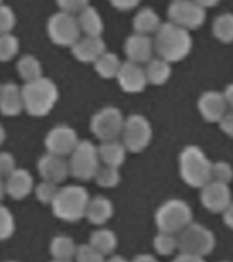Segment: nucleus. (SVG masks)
<instances>
[{
  "label": "nucleus",
  "mask_w": 233,
  "mask_h": 262,
  "mask_svg": "<svg viewBox=\"0 0 233 262\" xmlns=\"http://www.w3.org/2000/svg\"><path fill=\"white\" fill-rule=\"evenodd\" d=\"M116 79L122 90L127 93H139L143 92L146 85L149 83L146 77V70L142 66L134 61L127 60L122 63L119 70Z\"/></svg>",
  "instance_id": "obj_14"
},
{
  "label": "nucleus",
  "mask_w": 233,
  "mask_h": 262,
  "mask_svg": "<svg viewBox=\"0 0 233 262\" xmlns=\"http://www.w3.org/2000/svg\"><path fill=\"white\" fill-rule=\"evenodd\" d=\"M73 55L82 63H94L102 53L106 52L105 42L101 37L85 36L71 47Z\"/></svg>",
  "instance_id": "obj_18"
},
{
  "label": "nucleus",
  "mask_w": 233,
  "mask_h": 262,
  "mask_svg": "<svg viewBox=\"0 0 233 262\" xmlns=\"http://www.w3.org/2000/svg\"><path fill=\"white\" fill-rule=\"evenodd\" d=\"M6 262H16V261H6Z\"/></svg>",
  "instance_id": "obj_53"
},
{
  "label": "nucleus",
  "mask_w": 233,
  "mask_h": 262,
  "mask_svg": "<svg viewBox=\"0 0 233 262\" xmlns=\"http://www.w3.org/2000/svg\"><path fill=\"white\" fill-rule=\"evenodd\" d=\"M200 202L208 212L222 213L232 202L230 188L226 183L210 180L200 188Z\"/></svg>",
  "instance_id": "obj_13"
},
{
  "label": "nucleus",
  "mask_w": 233,
  "mask_h": 262,
  "mask_svg": "<svg viewBox=\"0 0 233 262\" xmlns=\"http://www.w3.org/2000/svg\"><path fill=\"white\" fill-rule=\"evenodd\" d=\"M15 168L14 156L7 151H2L0 153V178H7Z\"/></svg>",
  "instance_id": "obj_40"
},
{
  "label": "nucleus",
  "mask_w": 233,
  "mask_h": 262,
  "mask_svg": "<svg viewBox=\"0 0 233 262\" xmlns=\"http://www.w3.org/2000/svg\"><path fill=\"white\" fill-rule=\"evenodd\" d=\"M46 30L53 44L59 47H69V48L81 38L82 33L77 16L65 11L53 14L49 18Z\"/></svg>",
  "instance_id": "obj_8"
},
{
  "label": "nucleus",
  "mask_w": 233,
  "mask_h": 262,
  "mask_svg": "<svg viewBox=\"0 0 233 262\" xmlns=\"http://www.w3.org/2000/svg\"><path fill=\"white\" fill-rule=\"evenodd\" d=\"M19 51V40L12 33L0 34V61L11 60Z\"/></svg>",
  "instance_id": "obj_33"
},
{
  "label": "nucleus",
  "mask_w": 233,
  "mask_h": 262,
  "mask_svg": "<svg viewBox=\"0 0 233 262\" xmlns=\"http://www.w3.org/2000/svg\"><path fill=\"white\" fill-rule=\"evenodd\" d=\"M222 219H224L225 225L228 228L233 229V201L228 205V208L222 212Z\"/></svg>",
  "instance_id": "obj_44"
},
{
  "label": "nucleus",
  "mask_w": 233,
  "mask_h": 262,
  "mask_svg": "<svg viewBox=\"0 0 233 262\" xmlns=\"http://www.w3.org/2000/svg\"><path fill=\"white\" fill-rule=\"evenodd\" d=\"M52 262H71V261H61V259H53Z\"/></svg>",
  "instance_id": "obj_51"
},
{
  "label": "nucleus",
  "mask_w": 233,
  "mask_h": 262,
  "mask_svg": "<svg viewBox=\"0 0 233 262\" xmlns=\"http://www.w3.org/2000/svg\"><path fill=\"white\" fill-rule=\"evenodd\" d=\"M37 168L42 179L55 184L64 182L69 173L68 161H65L63 156L53 155V153H46L42 156L38 160Z\"/></svg>",
  "instance_id": "obj_15"
},
{
  "label": "nucleus",
  "mask_w": 233,
  "mask_h": 262,
  "mask_svg": "<svg viewBox=\"0 0 233 262\" xmlns=\"http://www.w3.org/2000/svg\"><path fill=\"white\" fill-rule=\"evenodd\" d=\"M0 90H2V85H0Z\"/></svg>",
  "instance_id": "obj_55"
},
{
  "label": "nucleus",
  "mask_w": 233,
  "mask_h": 262,
  "mask_svg": "<svg viewBox=\"0 0 233 262\" xmlns=\"http://www.w3.org/2000/svg\"><path fill=\"white\" fill-rule=\"evenodd\" d=\"M16 22L15 14L11 7L6 4H0V34L2 33H11Z\"/></svg>",
  "instance_id": "obj_38"
},
{
  "label": "nucleus",
  "mask_w": 233,
  "mask_h": 262,
  "mask_svg": "<svg viewBox=\"0 0 233 262\" xmlns=\"http://www.w3.org/2000/svg\"><path fill=\"white\" fill-rule=\"evenodd\" d=\"M16 70L22 79L26 82L34 81L42 77V66L40 60L33 55H25L16 63Z\"/></svg>",
  "instance_id": "obj_29"
},
{
  "label": "nucleus",
  "mask_w": 233,
  "mask_h": 262,
  "mask_svg": "<svg viewBox=\"0 0 233 262\" xmlns=\"http://www.w3.org/2000/svg\"><path fill=\"white\" fill-rule=\"evenodd\" d=\"M90 0H56L57 6L61 11L69 12V14H79V12L89 6Z\"/></svg>",
  "instance_id": "obj_39"
},
{
  "label": "nucleus",
  "mask_w": 233,
  "mask_h": 262,
  "mask_svg": "<svg viewBox=\"0 0 233 262\" xmlns=\"http://www.w3.org/2000/svg\"><path fill=\"white\" fill-rule=\"evenodd\" d=\"M196 3H199L202 7L208 8V7H214L217 4L220 3L221 0H195Z\"/></svg>",
  "instance_id": "obj_47"
},
{
  "label": "nucleus",
  "mask_w": 233,
  "mask_h": 262,
  "mask_svg": "<svg viewBox=\"0 0 233 262\" xmlns=\"http://www.w3.org/2000/svg\"><path fill=\"white\" fill-rule=\"evenodd\" d=\"M78 246L75 245L73 237L59 235L55 236L49 245V251L53 259H61V261H71L77 254Z\"/></svg>",
  "instance_id": "obj_25"
},
{
  "label": "nucleus",
  "mask_w": 233,
  "mask_h": 262,
  "mask_svg": "<svg viewBox=\"0 0 233 262\" xmlns=\"http://www.w3.org/2000/svg\"><path fill=\"white\" fill-rule=\"evenodd\" d=\"M233 179V168L230 164L226 161H217L212 165V180L220 182V183H226Z\"/></svg>",
  "instance_id": "obj_36"
},
{
  "label": "nucleus",
  "mask_w": 233,
  "mask_h": 262,
  "mask_svg": "<svg viewBox=\"0 0 233 262\" xmlns=\"http://www.w3.org/2000/svg\"><path fill=\"white\" fill-rule=\"evenodd\" d=\"M123 143L127 150L139 153L149 146L153 137L150 122L142 115H131L126 119L123 127Z\"/></svg>",
  "instance_id": "obj_10"
},
{
  "label": "nucleus",
  "mask_w": 233,
  "mask_h": 262,
  "mask_svg": "<svg viewBox=\"0 0 233 262\" xmlns=\"http://www.w3.org/2000/svg\"><path fill=\"white\" fill-rule=\"evenodd\" d=\"M25 110L22 88L15 83L2 85L0 90V112L4 116H16Z\"/></svg>",
  "instance_id": "obj_20"
},
{
  "label": "nucleus",
  "mask_w": 233,
  "mask_h": 262,
  "mask_svg": "<svg viewBox=\"0 0 233 262\" xmlns=\"http://www.w3.org/2000/svg\"><path fill=\"white\" fill-rule=\"evenodd\" d=\"M153 41L157 55L169 63L183 60L192 49V37L190 30L171 20L161 24Z\"/></svg>",
  "instance_id": "obj_1"
},
{
  "label": "nucleus",
  "mask_w": 233,
  "mask_h": 262,
  "mask_svg": "<svg viewBox=\"0 0 233 262\" xmlns=\"http://www.w3.org/2000/svg\"><path fill=\"white\" fill-rule=\"evenodd\" d=\"M89 243L104 255H109L118 247V236H116V233L113 231H110L108 228L96 229L90 235Z\"/></svg>",
  "instance_id": "obj_27"
},
{
  "label": "nucleus",
  "mask_w": 233,
  "mask_h": 262,
  "mask_svg": "<svg viewBox=\"0 0 233 262\" xmlns=\"http://www.w3.org/2000/svg\"><path fill=\"white\" fill-rule=\"evenodd\" d=\"M224 97L226 104H228V106H230L233 111V83H230V85H228L225 88Z\"/></svg>",
  "instance_id": "obj_45"
},
{
  "label": "nucleus",
  "mask_w": 233,
  "mask_h": 262,
  "mask_svg": "<svg viewBox=\"0 0 233 262\" xmlns=\"http://www.w3.org/2000/svg\"><path fill=\"white\" fill-rule=\"evenodd\" d=\"M153 247L159 255H171L179 249V239L175 236V233L161 232L155 235L153 241Z\"/></svg>",
  "instance_id": "obj_31"
},
{
  "label": "nucleus",
  "mask_w": 233,
  "mask_h": 262,
  "mask_svg": "<svg viewBox=\"0 0 233 262\" xmlns=\"http://www.w3.org/2000/svg\"><path fill=\"white\" fill-rule=\"evenodd\" d=\"M120 66H122L120 59L116 53L112 52L102 53L101 56L94 61V69H96L97 74L105 79L116 78L119 70H120Z\"/></svg>",
  "instance_id": "obj_28"
},
{
  "label": "nucleus",
  "mask_w": 233,
  "mask_h": 262,
  "mask_svg": "<svg viewBox=\"0 0 233 262\" xmlns=\"http://www.w3.org/2000/svg\"><path fill=\"white\" fill-rule=\"evenodd\" d=\"M75 259L77 262H105V255L87 243V245L78 246Z\"/></svg>",
  "instance_id": "obj_35"
},
{
  "label": "nucleus",
  "mask_w": 233,
  "mask_h": 262,
  "mask_svg": "<svg viewBox=\"0 0 233 262\" xmlns=\"http://www.w3.org/2000/svg\"><path fill=\"white\" fill-rule=\"evenodd\" d=\"M216 247V236L214 233L202 224L191 223L180 232L179 249L183 253L195 254L204 257Z\"/></svg>",
  "instance_id": "obj_7"
},
{
  "label": "nucleus",
  "mask_w": 233,
  "mask_h": 262,
  "mask_svg": "<svg viewBox=\"0 0 233 262\" xmlns=\"http://www.w3.org/2000/svg\"><path fill=\"white\" fill-rule=\"evenodd\" d=\"M155 225L161 232L180 233L192 223V210L190 205L179 198L164 202L155 212Z\"/></svg>",
  "instance_id": "obj_5"
},
{
  "label": "nucleus",
  "mask_w": 233,
  "mask_h": 262,
  "mask_svg": "<svg viewBox=\"0 0 233 262\" xmlns=\"http://www.w3.org/2000/svg\"><path fill=\"white\" fill-rule=\"evenodd\" d=\"M198 110L204 120L212 123H220L228 110V104L225 101L224 93H220L216 90H210V92L203 93L198 101Z\"/></svg>",
  "instance_id": "obj_17"
},
{
  "label": "nucleus",
  "mask_w": 233,
  "mask_h": 262,
  "mask_svg": "<svg viewBox=\"0 0 233 262\" xmlns=\"http://www.w3.org/2000/svg\"><path fill=\"white\" fill-rule=\"evenodd\" d=\"M98 186L104 188L116 187L120 182V172L119 168L109 167V165H102L98 168L97 173L94 176Z\"/></svg>",
  "instance_id": "obj_32"
},
{
  "label": "nucleus",
  "mask_w": 233,
  "mask_h": 262,
  "mask_svg": "<svg viewBox=\"0 0 233 262\" xmlns=\"http://www.w3.org/2000/svg\"><path fill=\"white\" fill-rule=\"evenodd\" d=\"M113 216V205L108 198L101 195L90 198L85 217L94 225L105 224Z\"/></svg>",
  "instance_id": "obj_21"
},
{
  "label": "nucleus",
  "mask_w": 233,
  "mask_h": 262,
  "mask_svg": "<svg viewBox=\"0 0 233 262\" xmlns=\"http://www.w3.org/2000/svg\"><path fill=\"white\" fill-rule=\"evenodd\" d=\"M220 127L225 134L233 137V111L224 115V118L220 120Z\"/></svg>",
  "instance_id": "obj_41"
},
{
  "label": "nucleus",
  "mask_w": 233,
  "mask_h": 262,
  "mask_svg": "<svg viewBox=\"0 0 233 262\" xmlns=\"http://www.w3.org/2000/svg\"><path fill=\"white\" fill-rule=\"evenodd\" d=\"M213 34L221 42H232L233 41V14L224 12L213 22Z\"/></svg>",
  "instance_id": "obj_30"
},
{
  "label": "nucleus",
  "mask_w": 233,
  "mask_h": 262,
  "mask_svg": "<svg viewBox=\"0 0 233 262\" xmlns=\"http://www.w3.org/2000/svg\"><path fill=\"white\" fill-rule=\"evenodd\" d=\"M78 24L81 28V32L85 33L86 36L101 37L104 32V20H102L97 8L87 6L83 8L77 16Z\"/></svg>",
  "instance_id": "obj_23"
},
{
  "label": "nucleus",
  "mask_w": 233,
  "mask_h": 262,
  "mask_svg": "<svg viewBox=\"0 0 233 262\" xmlns=\"http://www.w3.org/2000/svg\"><path fill=\"white\" fill-rule=\"evenodd\" d=\"M126 119L120 110L114 106H105L94 115L90 120V128L100 141H113L122 135Z\"/></svg>",
  "instance_id": "obj_9"
},
{
  "label": "nucleus",
  "mask_w": 233,
  "mask_h": 262,
  "mask_svg": "<svg viewBox=\"0 0 233 262\" xmlns=\"http://www.w3.org/2000/svg\"><path fill=\"white\" fill-rule=\"evenodd\" d=\"M127 147L124 143L118 142L116 139L113 141H105L98 146V156L104 165L109 167L120 168L126 161Z\"/></svg>",
  "instance_id": "obj_22"
},
{
  "label": "nucleus",
  "mask_w": 233,
  "mask_h": 262,
  "mask_svg": "<svg viewBox=\"0 0 233 262\" xmlns=\"http://www.w3.org/2000/svg\"><path fill=\"white\" fill-rule=\"evenodd\" d=\"M4 187L6 194L11 196L12 200H24L33 190V176L26 169L15 168L7 176Z\"/></svg>",
  "instance_id": "obj_19"
},
{
  "label": "nucleus",
  "mask_w": 233,
  "mask_h": 262,
  "mask_svg": "<svg viewBox=\"0 0 233 262\" xmlns=\"http://www.w3.org/2000/svg\"><path fill=\"white\" fill-rule=\"evenodd\" d=\"M168 18L187 30H195L206 20V8L195 0H173L168 7Z\"/></svg>",
  "instance_id": "obj_11"
},
{
  "label": "nucleus",
  "mask_w": 233,
  "mask_h": 262,
  "mask_svg": "<svg viewBox=\"0 0 233 262\" xmlns=\"http://www.w3.org/2000/svg\"><path fill=\"white\" fill-rule=\"evenodd\" d=\"M124 52L130 61L138 64L147 63L151 60L154 52V41L147 34L134 33L124 42Z\"/></svg>",
  "instance_id": "obj_16"
},
{
  "label": "nucleus",
  "mask_w": 233,
  "mask_h": 262,
  "mask_svg": "<svg viewBox=\"0 0 233 262\" xmlns=\"http://www.w3.org/2000/svg\"><path fill=\"white\" fill-rule=\"evenodd\" d=\"M161 24L162 22L159 19L158 14L150 7L139 10L135 14L134 19H132V26H134L135 33L147 34V36H150L153 33H157Z\"/></svg>",
  "instance_id": "obj_24"
},
{
  "label": "nucleus",
  "mask_w": 233,
  "mask_h": 262,
  "mask_svg": "<svg viewBox=\"0 0 233 262\" xmlns=\"http://www.w3.org/2000/svg\"><path fill=\"white\" fill-rule=\"evenodd\" d=\"M89 192L82 186H65L59 188L52 205L53 214L67 223H77L86 214L89 204Z\"/></svg>",
  "instance_id": "obj_3"
},
{
  "label": "nucleus",
  "mask_w": 233,
  "mask_h": 262,
  "mask_svg": "<svg viewBox=\"0 0 233 262\" xmlns=\"http://www.w3.org/2000/svg\"><path fill=\"white\" fill-rule=\"evenodd\" d=\"M130 262H158V259L150 255V254H139Z\"/></svg>",
  "instance_id": "obj_46"
},
{
  "label": "nucleus",
  "mask_w": 233,
  "mask_h": 262,
  "mask_svg": "<svg viewBox=\"0 0 233 262\" xmlns=\"http://www.w3.org/2000/svg\"><path fill=\"white\" fill-rule=\"evenodd\" d=\"M101 160L98 147L90 141H79L77 147L69 155V173L79 180L93 179L97 173Z\"/></svg>",
  "instance_id": "obj_6"
},
{
  "label": "nucleus",
  "mask_w": 233,
  "mask_h": 262,
  "mask_svg": "<svg viewBox=\"0 0 233 262\" xmlns=\"http://www.w3.org/2000/svg\"><path fill=\"white\" fill-rule=\"evenodd\" d=\"M4 139H6V130H4V127L0 124V145L4 142Z\"/></svg>",
  "instance_id": "obj_49"
},
{
  "label": "nucleus",
  "mask_w": 233,
  "mask_h": 262,
  "mask_svg": "<svg viewBox=\"0 0 233 262\" xmlns=\"http://www.w3.org/2000/svg\"><path fill=\"white\" fill-rule=\"evenodd\" d=\"M221 262H229V261H221Z\"/></svg>",
  "instance_id": "obj_54"
},
{
  "label": "nucleus",
  "mask_w": 233,
  "mask_h": 262,
  "mask_svg": "<svg viewBox=\"0 0 233 262\" xmlns=\"http://www.w3.org/2000/svg\"><path fill=\"white\" fill-rule=\"evenodd\" d=\"M109 2L114 8L122 10V11H128L136 7L142 0H109Z\"/></svg>",
  "instance_id": "obj_42"
},
{
  "label": "nucleus",
  "mask_w": 233,
  "mask_h": 262,
  "mask_svg": "<svg viewBox=\"0 0 233 262\" xmlns=\"http://www.w3.org/2000/svg\"><path fill=\"white\" fill-rule=\"evenodd\" d=\"M0 4H3V0H0Z\"/></svg>",
  "instance_id": "obj_52"
},
{
  "label": "nucleus",
  "mask_w": 233,
  "mask_h": 262,
  "mask_svg": "<svg viewBox=\"0 0 233 262\" xmlns=\"http://www.w3.org/2000/svg\"><path fill=\"white\" fill-rule=\"evenodd\" d=\"M172 262H206L203 257L200 255H195V254H190V253H181L177 255V257L173 259Z\"/></svg>",
  "instance_id": "obj_43"
},
{
  "label": "nucleus",
  "mask_w": 233,
  "mask_h": 262,
  "mask_svg": "<svg viewBox=\"0 0 233 262\" xmlns=\"http://www.w3.org/2000/svg\"><path fill=\"white\" fill-rule=\"evenodd\" d=\"M59 188H57V184L52 183V182H48V180H44L41 182L38 186L36 187V196L37 200L42 202L45 205H51L56 196Z\"/></svg>",
  "instance_id": "obj_37"
},
{
  "label": "nucleus",
  "mask_w": 233,
  "mask_h": 262,
  "mask_svg": "<svg viewBox=\"0 0 233 262\" xmlns=\"http://www.w3.org/2000/svg\"><path fill=\"white\" fill-rule=\"evenodd\" d=\"M4 194H6V187H4V183L2 182V178H0V201L3 200Z\"/></svg>",
  "instance_id": "obj_50"
},
{
  "label": "nucleus",
  "mask_w": 233,
  "mask_h": 262,
  "mask_svg": "<svg viewBox=\"0 0 233 262\" xmlns=\"http://www.w3.org/2000/svg\"><path fill=\"white\" fill-rule=\"evenodd\" d=\"M25 111L32 116H45L53 110L59 98V90L51 79L41 77L26 82L22 88Z\"/></svg>",
  "instance_id": "obj_2"
},
{
  "label": "nucleus",
  "mask_w": 233,
  "mask_h": 262,
  "mask_svg": "<svg viewBox=\"0 0 233 262\" xmlns=\"http://www.w3.org/2000/svg\"><path fill=\"white\" fill-rule=\"evenodd\" d=\"M15 231V220L12 213L6 206L0 205V242L12 236Z\"/></svg>",
  "instance_id": "obj_34"
},
{
  "label": "nucleus",
  "mask_w": 233,
  "mask_h": 262,
  "mask_svg": "<svg viewBox=\"0 0 233 262\" xmlns=\"http://www.w3.org/2000/svg\"><path fill=\"white\" fill-rule=\"evenodd\" d=\"M79 143L78 134L73 127L69 126H56L49 131L45 137V147L48 153L57 156H69Z\"/></svg>",
  "instance_id": "obj_12"
},
{
  "label": "nucleus",
  "mask_w": 233,
  "mask_h": 262,
  "mask_svg": "<svg viewBox=\"0 0 233 262\" xmlns=\"http://www.w3.org/2000/svg\"><path fill=\"white\" fill-rule=\"evenodd\" d=\"M213 163L198 146L184 147L179 157L180 175L188 186L202 188L212 180Z\"/></svg>",
  "instance_id": "obj_4"
},
{
  "label": "nucleus",
  "mask_w": 233,
  "mask_h": 262,
  "mask_svg": "<svg viewBox=\"0 0 233 262\" xmlns=\"http://www.w3.org/2000/svg\"><path fill=\"white\" fill-rule=\"evenodd\" d=\"M145 70H146V77L149 83L157 86L164 85L165 82H168L172 74L171 63L164 60L161 57L151 59L150 61H147V66Z\"/></svg>",
  "instance_id": "obj_26"
},
{
  "label": "nucleus",
  "mask_w": 233,
  "mask_h": 262,
  "mask_svg": "<svg viewBox=\"0 0 233 262\" xmlns=\"http://www.w3.org/2000/svg\"><path fill=\"white\" fill-rule=\"evenodd\" d=\"M105 262H130V261H127L126 258L122 257V255H113V257L105 259Z\"/></svg>",
  "instance_id": "obj_48"
}]
</instances>
